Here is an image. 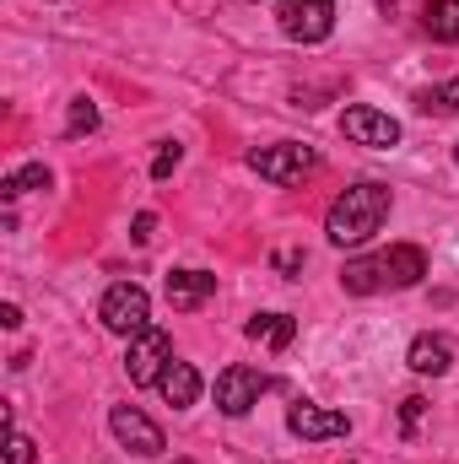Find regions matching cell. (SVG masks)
Segmentation results:
<instances>
[{"label":"cell","instance_id":"6da1fadb","mask_svg":"<svg viewBox=\"0 0 459 464\" xmlns=\"http://www.w3.org/2000/svg\"><path fill=\"white\" fill-rule=\"evenodd\" d=\"M384 217H389V189L384 184H351L325 217V237L336 248H356L384 227Z\"/></svg>","mask_w":459,"mask_h":464},{"label":"cell","instance_id":"7a4b0ae2","mask_svg":"<svg viewBox=\"0 0 459 464\" xmlns=\"http://www.w3.org/2000/svg\"><path fill=\"white\" fill-rule=\"evenodd\" d=\"M98 319H103V330H114L124 341H135L141 330H151V297H146V286L114 281L103 292V303H98Z\"/></svg>","mask_w":459,"mask_h":464},{"label":"cell","instance_id":"3957f363","mask_svg":"<svg viewBox=\"0 0 459 464\" xmlns=\"http://www.w3.org/2000/svg\"><path fill=\"white\" fill-rule=\"evenodd\" d=\"M249 168H254L259 179H270V184H303V179L319 168V157H314V146L281 140V146H259V151H249Z\"/></svg>","mask_w":459,"mask_h":464},{"label":"cell","instance_id":"277c9868","mask_svg":"<svg viewBox=\"0 0 459 464\" xmlns=\"http://www.w3.org/2000/svg\"><path fill=\"white\" fill-rule=\"evenodd\" d=\"M276 22L292 44H325L336 33V0H281Z\"/></svg>","mask_w":459,"mask_h":464},{"label":"cell","instance_id":"5b68a950","mask_svg":"<svg viewBox=\"0 0 459 464\" xmlns=\"http://www.w3.org/2000/svg\"><path fill=\"white\" fill-rule=\"evenodd\" d=\"M270 389V378L259 372V367H243V362H232L217 372V411L222 416H249L254 405H259V394Z\"/></svg>","mask_w":459,"mask_h":464},{"label":"cell","instance_id":"8992f818","mask_svg":"<svg viewBox=\"0 0 459 464\" xmlns=\"http://www.w3.org/2000/svg\"><path fill=\"white\" fill-rule=\"evenodd\" d=\"M173 362V341H168V330H141L135 341H130V356H124V372H130V383H141V389H157V378H162V367Z\"/></svg>","mask_w":459,"mask_h":464},{"label":"cell","instance_id":"52a82bcc","mask_svg":"<svg viewBox=\"0 0 459 464\" xmlns=\"http://www.w3.org/2000/svg\"><path fill=\"white\" fill-rule=\"evenodd\" d=\"M109 427H114V438L130 449V454H141V459H157L168 443H162V427L146 416V411H135V405H114L109 411Z\"/></svg>","mask_w":459,"mask_h":464},{"label":"cell","instance_id":"ba28073f","mask_svg":"<svg viewBox=\"0 0 459 464\" xmlns=\"http://www.w3.org/2000/svg\"><path fill=\"white\" fill-rule=\"evenodd\" d=\"M341 130H346V140L373 146V151H389L400 140V119H389L384 109H367V103H351L341 114Z\"/></svg>","mask_w":459,"mask_h":464},{"label":"cell","instance_id":"9c48e42d","mask_svg":"<svg viewBox=\"0 0 459 464\" xmlns=\"http://www.w3.org/2000/svg\"><path fill=\"white\" fill-rule=\"evenodd\" d=\"M287 427H292L303 443H330V438H346V432H351V421H346L341 411H325V405H314V400H298V405L287 411Z\"/></svg>","mask_w":459,"mask_h":464},{"label":"cell","instance_id":"30bf717a","mask_svg":"<svg viewBox=\"0 0 459 464\" xmlns=\"http://www.w3.org/2000/svg\"><path fill=\"white\" fill-rule=\"evenodd\" d=\"M378 270H384V286L405 292V286H416V281L427 276V254H422L416 243H395V248L378 254Z\"/></svg>","mask_w":459,"mask_h":464},{"label":"cell","instance_id":"8fae6325","mask_svg":"<svg viewBox=\"0 0 459 464\" xmlns=\"http://www.w3.org/2000/svg\"><path fill=\"white\" fill-rule=\"evenodd\" d=\"M157 394H162L173 411H190V405L200 400V372H195L190 362H179V356H173V362L162 367V378H157Z\"/></svg>","mask_w":459,"mask_h":464},{"label":"cell","instance_id":"7c38bea8","mask_svg":"<svg viewBox=\"0 0 459 464\" xmlns=\"http://www.w3.org/2000/svg\"><path fill=\"white\" fill-rule=\"evenodd\" d=\"M211 292H217V276H211V270H173V276H168V303H173L179 314L200 308Z\"/></svg>","mask_w":459,"mask_h":464},{"label":"cell","instance_id":"4fadbf2b","mask_svg":"<svg viewBox=\"0 0 459 464\" xmlns=\"http://www.w3.org/2000/svg\"><path fill=\"white\" fill-rule=\"evenodd\" d=\"M405 362H411V372H422V378H444V372L454 367V346H449L444 335H416L411 351H405Z\"/></svg>","mask_w":459,"mask_h":464},{"label":"cell","instance_id":"5bb4252c","mask_svg":"<svg viewBox=\"0 0 459 464\" xmlns=\"http://www.w3.org/2000/svg\"><path fill=\"white\" fill-rule=\"evenodd\" d=\"M243 335H249V341H265V346H276V351H287L292 341H298V319H292V314H254V319L243 324Z\"/></svg>","mask_w":459,"mask_h":464},{"label":"cell","instance_id":"9a60e30c","mask_svg":"<svg viewBox=\"0 0 459 464\" xmlns=\"http://www.w3.org/2000/svg\"><path fill=\"white\" fill-rule=\"evenodd\" d=\"M422 27H427L438 44H459V0H427Z\"/></svg>","mask_w":459,"mask_h":464},{"label":"cell","instance_id":"2e32d148","mask_svg":"<svg viewBox=\"0 0 459 464\" xmlns=\"http://www.w3.org/2000/svg\"><path fill=\"white\" fill-rule=\"evenodd\" d=\"M341 286L351 297H367V292H384V270H378V254L373 259H351L341 270Z\"/></svg>","mask_w":459,"mask_h":464},{"label":"cell","instance_id":"e0dca14e","mask_svg":"<svg viewBox=\"0 0 459 464\" xmlns=\"http://www.w3.org/2000/svg\"><path fill=\"white\" fill-rule=\"evenodd\" d=\"M49 184H54V179H49V168H44V162H27V168H16V173L0 184V195H5V200H16V195H27V189H49Z\"/></svg>","mask_w":459,"mask_h":464},{"label":"cell","instance_id":"ac0fdd59","mask_svg":"<svg viewBox=\"0 0 459 464\" xmlns=\"http://www.w3.org/2000/svg\"><path fill=\"white\" fill-rule=\"evenodd\" d=\"M416 109H422V114H459V76L454 82H444V87L416 92Z\"/></svg>","mask_w":459,"mask_h":464},{"label":"cell","instance_id":"d6986e66","mask_svg":"<svg viewBox=\"0 0 459 464\" xmlns=\"http://www.w3.org/2000/svg\"><path fill=\"white\" fill-rule=\"evenodd\" d=\"M93 130H98V103H93V98H71L65 135H93Z\"/></svg>","mask_w":459,"mask_h":464},{"label":"cell","instance_id":"ffe728a7","mask_svg":"<svg viewBox=\"0 0 459 464\" xmlns=\"http://www.w3.org/2000/svg\"><path fill=\"white\" fill-rule=\"evenodd\" d=\"M179 162H184V146H179V140H162V146H157V162H151V179L162 184V179H168Z\"/></svg>","mask_w":459,"mask_h":464},{"label":"cell","instance_id":"44dd1931","mask_svg":"<svg viewBox=\"0 0 459 464\" xmlns=\"http://www.w3.org/2000/svg\"><path fill=\"white\" fill-rule=\"evenodd\" d=\"M38 454H33V438H22L16 427H11V438H5V454H0V464H33Z\"/></svg>","mask_w":459,"mask_h":464},{"label":"cell","instance_id":"7402d4cb","mask_svg":"<svg viewBox=\"0 0 459 464\" xmlns=\"http://www.w3.org/2000/svg\"><path fill=\"white\" fill-rule=\"evenodd\" d=\"M422 416H427V400H422V394H411V400L400 405V432H405V438H416V427H422Z\"/></svg>","mask_w":459,"mask_h":464},{"label":"cell","instance_id":"603a6c76","mask_svg":"<svg viewBox=\"0 0 459 464\" xmlns=\"http://www.w3.org/2000/svg\"><path fill=\"white\" fill-rule=\"evenodd\" d=\"M276 270H281L287 281H298V270H303V248H287V254H276Z\"/></svg>","mask_w":459,"mask_h":464},{"label":"cell","instance_id":"cb8c5ba5","mask_svg":"<svg viewBox=\"0 0 459 464\" xmlns=\"http://www.w3.org/2000/svg\"><path fill=\"white\" fill-rule=\"evenodd\" d=\"M151 232H157V217H151V211H141V217H135V232H130V237H135V243H151Z\"/></svg>","mask_w":459,"mask_h":464},{"label":"cell","instance_id":"d4e9b609","mask_svg":"<svg viewBox=\"0 0 459 464\" xmlns=\"http://www.w3.org/2000/svg\"><path fill=\"white\" fill-rule=\"evenodd\" d=\"M0 324H5V330H22V308H16V303H5V308H0Z\"/></svg>","mask_w":459,"mask_h":464},{"label":"cell","instance_id":"484cf974","mask_svg":"<svg viewBox=\"0 0 459 464\" xmlns=\"http://www.w3.org/2000/svg\"><path fill=\"white\" fill-rule=\"evenodd\" d=\"M454 162H459V146H454Z\"/></svg>","mask_w":459,"mask_h":464}]
</instances>
